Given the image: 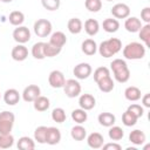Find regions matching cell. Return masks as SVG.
I'll return each instance as SVG.
<instances>
[{
	"mask_svg": "<svg viewBox=\"0 0 150 150\" xmlns=\"http://www.w3.org/2000/svg\"><path fill=\"white\" fill-rule=\"evenodd\" d=\"M122 49V41L117 38H110L104 40L97 47V50L103 57H111Z\"/></svg>",
	"mask_w": 150,
	"mask_h": 150,
	"instance_id": "cell-1",
	"label": "cell"
},
{
	"mask_svg": "<svg viewBox=\"0 0 150 150\" xmlns=\"http://www.w3.org/2000/svg\"><path fill=\"white\" fill-rule=\"evenodd\" d=\"M110 68L112 70L114 77L120 83H125L130 79V70L128 68V64L122 59H115L110 63Z\"/></svg>",
	"mask_w": 150,
	"mask_h": 150,
	"instance_id": "cell-2",
	"label": "cell"
},
{
	"mask_svg": "<svg viewBox=\"0 0 150 150\" xmlns=\"http://www.w3.org/2000/svg\"><path fill=\"white\" fill-rule=\"evenodd\" d=\"M123 56L127 60H141L145 56V46L141 42H130L123 48Z\"/></svg>",
	"mask_w": 150,
	"mask_h": 150,
	"instance_id": "cell-3",
	"label": "cell"
},
{
	"mask_svg": "<svg viewBox=\"0 0 150 150\" xmlns=\"http://www.w3.org/2000/svg\"><path fill=\"white\" fill-rule=\"evenodd\" d=\"M15 116L12 111L4 110L0 112V134H11L14 125Z\"/></svg>",
	"mask_w": 150,
	"mask_h": 150,
	"instance_id": "cell-4",
	"label": "cell"
},
{
	"mask_svg": "<svg viewBox=\"0 0 150 150\" xmlns=\"http://www.w3.org/2000/svg\"><path fill=\"white\" fill-rule=\"evenodd\" d=\"M33 29L35 35H38L39 38H47L48 35H50L53 26H52V22L47 19H38L34 22Z\"/></svg>",
	"mask_w": 150,
	"mask_h": 150,
	"instance_id": "cell-5",
	"label": "cell"
},
{
	"mask_svg": "<svg viewBox=\"0 0 150 150\" xmlns=\"http://www.w3.org/2000/svg\"><path fill=\"white\" fill-rule=\"evenodd\" d=\"M63 90H64L66 96H68L70 98H74V97H76L81 94L82 88H81V84L77 80L69 79V80H66L64 86H63Z\"/></svg>",
	"mask_w": 150,
	"mask_h": 150,
	"instance_id": "cell-6",
	"label": "cell"
},
{
	"mask_svg": "<svg viewBox=\"0 0 150 150\" xmlns=\"http://www.w3.org/2000/svg\"><path fill=\"white\" fill-rule=\"evenodd\" d=\"M13 39L18 43H26L30 40V30L26 26H16V28L13 30Z\"/></svg>",
	"mask_w": 150,
	"mask_h": 150,
	"instance_id": "cell-7",
	"label": "cell"
},
{
	"mask_svg": "<svg viewBox=\"0 0 150 150\" xmlns=\"http://www.w3.org/2000/svg\"><path fill=\"white\" fill-rule=\"evenodd\" d=\"M91 66L87 62H81L79 64H76L73 69V74L75 75L76 79L79 80H84V79H88L90 75H91Z\"/></svg>",
	"mask_w": 150,
	"mask_h": 150,
	"instance_id": "cell-8",
	"label": "cell"
},
{
	"mask_svg": "<svg viewBox=\"0 0 150 150\" xmlns=\"http://www.w3.org/2000/svg\"><path fill=\"white\" fill-rule=\"evenodd\" d=\"M66 77L61 70H52L48 75V83L52 88H63Z\"/></svg>",
	"mask_w": 150,
	"mask_h": 150,
	"instance_id": "cell-9",
	"label": "cell"
},
{
	"mask_svg": "<svg viewBox=\"0 0 150 150\" xmlns=\"http://www.w3.org/2000/svg\"><path fill=\"white\" fill-rule=\"evenodd\" d=\"M110 12L115 19H127L130 15V7L127 4L118 2L111 7Z\"/></svg>",
	"mask_w": 150,
	"mask_h": 150,
	"instance_id": "cell-10",
	"label": "cell"
},
{
	"mask_svg": "<svg viewBox=\"0 0 150 150\" xmlns=\"http://www.w3.org/2000/svg\"><path fill=\"white\" fill-rule=\"evenodd\" d=\"M41 89L36 84H29L22 91V98L25 102H33L38 96H40Z\"/></svg>",
	"mask_w": 150,
	"mask_h": 150,
	"instance_id": "cell-11",
	"label": "cell"
},
{
	"mask_svg": "<svg viewBox=\"0 0 150 150\" xmlns=\"http://www.w3.org/2000/svg\"><path fill=\"white\" fill-rule=\"evenodd\" d=\"M11 55H12V59L13 60L21 62V61H25L27 59V56H28V49H27L26 46L19 43L15 47H13Z\"/></svg>",
	"mask_w": 150,
	"mask_h": 150,
	"instance_id": "cell-12",
	"label": "cell"
},
{
	"mask_svg": "<svg viewBox=\"0 0 150 150\" xmlns=\"http://www.w3.org/2000/svg\"><path fill=\"white\" fill-rule=\"evenodd\" d=\"M61 141V132L55 127H48L47 128V136H46V143L49 145H55Z\"/></svg>",
	"mask_w": 150,
	"mask_h": 150,
	"instance_id": "cell-13",
	"label": "cell"
},
{
	"mask_svg": "<svg viewBox=\"0 0 150 150\" xmlns=\"http://www.w3.org/2000/svg\"><path fill=\"white\" fill-rule=\"evenodd\" d=\"M96 104V100L91 94H82L79 98V105L80 108L84 110H91Z\"/></svg>",
	"mask_w": 150,
	"mask_h": 150,
	"instance_id": "cell-14",
	"label": "cell"
},
{
	"mask_svg": "<svg viewBox=\"0 0 150 150\" xmlns=\"http://www.w3.org/2000/svg\"><path fill=\"white\" fill-rule=\"evenodd\" d=\"M142 26V21L136 16H128L124 22V28L130 33H137Z\"/></svg>",
	"mask_w": 150,
	"mask_h": 150,
	"instance_id": "cell-15",
	"label": "cell"
},
{
	"mask_svg": "<svg viewBox=\"0 0 150 150\" xmlns=\"http://www.w3.org/2000/svg\"><path fill=\"white\" fill-rule=\"evenodd\" d=\"M4 101L8 105H15L20 101V94L16 89L9 88L4 93Z\"/></svg>",
	"mask_w": 150,
	"mask_h": 150,
	"instance_id": "cell-16",
	"label": "cell"
},
{
	"mask_svg": "<svg viewBox=\"0 0 150 150\" xmlns=\"http://www.w3.org/2000/svg\"><path fill=\"white\" fill-rule=\"evenodd\" d=\"M87 144L91 149H100L104 144V138L100 132H91L87 137Z\"/></svg>",
	"mask_w": 150,
	"mask_h": 150,
	"instance_id": "cell-17",
	"label": "cell"
},
{
	"mask_svg": "<svg viewBox=\"0 0 150 150\" xmlns=\"http://www.w3.org/2000/svg\"><path fill=\"white\" fill-rule=\"evenodd\" d=\"M96 83H97L98 89H100L101 91H103V93H110V91L114 89V86H115V84H114V81H112V79H111L110 75L100 79Z\"/></svg>",
	"mask_w": 150,
	"mask_h": 150,
	"instance_id": "cell-18",
	"label": "cell"
},
{
	"mask_svg": "<svg viewBox=\"0 0 150 150\" xmlns=\"http://www.w3.org/2000/svg\"><path fill=\"white\" fill-rule=\"evenodd\" d=\"M124 97L128 101H130V102H136V101L141 100L142 94H141L139 88H137L135 86H130V87L125 88V90H124Z\"/></svg>",
	"mask_w": 150,
	"mask_h": 150,
	"instance_id": "cell-19",
	"label": "cell"
},
{
	"mask_svg": "<svg viewBox=\"0 0 150 150\" xmlns=\"http://www.w3.org/2000/svg\"><path fill=\"white\" fill-rule=\"evenodd\" d=\"M81 49L86 55L91 56L97 52V45L93 39H86L81 45Z\"/></svg>",
	"mask_w": 150,
	"mask_h": 150,
	"instance_id": "cell-20",
	"label": "cell"
},
{
	"mask_svg": "<svg viewBox=\"0 0 150 150\" xmlns=\"http://www.w3.org/2000/svg\"><path fill=\"white\" fill-rule=\"evenodd\" d=\"M84 30L90 36L96 35L98 33V30H100V23H98V21L95 20V19H87L86 22H84Z\"/></svg>",
	"mask_w": 150,
	"mask_h": 150,
	"instance_id": "cell-21",
	"label": "cell"
},
{
	"mask_svg": "<svg viewBox=\"0 0 150 150\" xmlns=\"http://www.w3.org/2000/svg\"><path fill=\"white\" fill-rule=\"evenodd\" d=\"M97 121H98V123H100L101 125L109 128V127H111V125L115 124L116 117H115L114 114H111V112H107V111H105V112H101V114L98 115Z\"/></svg>",
	"mask_w": 150,
	"mask_h": 150,
	"instance_id": "cell-22",
	"label": "cell"
},
{
	"mask_svg": "<svg viewBox=\"0 0 150 150\" xmlns=\"http://www.w3.org/2000/svg\"><path fill=\"white\" fill-rule=\"evenodd\" d=\"M102 27L107 33H115L120 28V22L117 19H112V18H107L103 20L102 22Z\"/></svg>",
	"mask_w": 150,
	"mask_h": 150,
	"instance_id": "cell-23",
	"label": "cell"
},
{
	"mask_svg": "<svg viewBox=\"0 0 150 150\" xmlns=\"http://www.w3.org/2000/svg\"><path fill=\"white\" fill-rule=\"evenodd\" d=\"M33 105H34V109L36 111H46L49 105H50V102H49V98L46 97V96H38L34 101H33Z\"/></svg>",
	"mask_w": 150,
	"mask_h": 150,
	"instance_id": "cell-24",
	"label": "cell"
},
{
	"mask_svg": "<svg viewBox=\"0 0 150 150\" xmlns=\"http://www.w3.org/2000/svg\"><path fill=\"white\" fill-rule=\"evenodd\" d=\"M145 134L139 129H135L129 134V141L135 145H142L145 142Z\"/></svg>",
	"mask_w": 150,
	"mask_h": 150,
	"instance_id": "cell-25",
	"label": "cell"
},
{
	"mask_svg": "<svg viewBox=\"0 0 150 150\" xmlns=\"http://www.w3.org/2000/svg\"><path fill=\"white\" fill-rule=\"evenodd\" d=\"M70 136L74 141H83L87 137V130L81 124L74 125L70 130Z\"/></svg>",
	"mask_w": 150,
	"mask_h": 150,
	"instance_id": "cell-26",
	"label": "cell"
},
{
	"mask_svg": "<svg viewBox=\"0 0 150 150\" xmlns=\"http://www.w3.org/2000/svg\"><path fill=\"white\" fill-rule=\"evenodd\" d=\"M67 28L71 34H79L83 29V23L79 18H71L67 23Z\"/></svg>",
	"mask_w": 150,
	"mask_h": 150,
	"instance_id": "cell-27",
	"label": "cell"
},
{
	"mask_svg": "<svg viewBox=\"0 0 150 150\" xmlns=\"http://www.w3.org/2000/svg\"><path fill=\"white\" fill-rule=\"evenodd\" d=\"M49 42L62 48V47L66 45V42H67V36H66V34H64L63 32L57 30V32H54V33L50 35Z\"/></svg>",
	"mask_w": 150,
	"mask_h": 150,
	"instance_id": "cell-28",
	"label": "cell"
},
{
	"mask_svg": "<svg viewBox=\"0 0 150 150\" xmlns=\"http://www.w3.org/2000/svg\"><path fill=\"white\" fill-rule=\"evenodd\" d=\"M16 146L20 150H33L35 148V142L28 136H22L19 138Z\"/></svg>",
	"mask_w": 150,
	"mask_h": 150,
	"instance_id": "cell-29",
	"label": "cell"
},
{
	"mask_svg": "<svg viewBox=\"0 0 150 150\" xmlns=\"http://www.w3.org/2000/svg\"><path fill=\"white\" fill-rule=\"evenodd\" d=\"M71 118L75 123L77 124H82L87 121L88 118V114H87V110L82 109V108H79V109H74L71 111Z\"/></svg>",
	"mask_w": 150,
	"mask_h": 150,
	"instance_id": "cell-30",
	"label": "cell"
},
{
	"mask_svg": "<svg viewBox=\"0 0 150 150\" xmlns=\"http://www.w3.org/2000/svg\"><path fill=\"white\" fill-rule=\"evenodd\" d=\"M8 20H9V23L13 26H21L25 21V14L20 11H13L9 13Z\"/></svg>",
	"mask_w": 150,
	"mask_h": 150,
	"instance_id": "cell-31",
	"label": "cell"
},
{
	"mask_svg": "<svg viewBox=\"0 0 150 150\" xmlns=\"http://www.w3.org/2000/svg\"><path fill=\"white\" fill-rule=\"evenodd\" d=\"M45 43L46 42H36L33 45L32 47V55L34 59H38V60H43L46 56H45Z\"/></svg>",
	"mask_w": 150,
	"mask_h": 150,
	"instance_id": "cell-32",
	"label": "cell"
},
{
	"mask_svg": "<svg viewBox=\"0 0 150 150\" xmlns=\"http://www.w3.org/2000/svg\"><path fill=\"white\" fill-rule=\"evenodd\" d=\"M138 35H139L141 41L144 42V46L149 47L150 46V25L145 23L144 26H142L141 29L138 30Z\"/></svg>",
	"mask_w": 150,
	"mask_h": 150,
	"instance_id": "cell-33",
	"label": "cell"
},
{
	"mask_svg": "<svg viewBox=\"0 0 150 150\" xmlns=\"http://www.w3.org/2000/svg\"><path fill=\"white\" fill-rule=\"evenodd\" d=\"M61 50H62V48L59 46H55L50 42L45 43V56L46 57H54V56L59 55L61 53Z\"/></svg>",
	"mask_w": 150,
	"mask_h": 150,
	"instance_id": "cell-34",
	"label": "cell"
},
{
	"mask_svg": "<svg viewBox=\"0 0 150 150\" xmlns=\"http://www.w3.org/2000/svg\"><path fill=\"white\" fill-rule=\"evenodd\" d=\"M47 128L45 125H40L35 129L34 131V141H36L40 144H45L46 143V136H47Z\"/></svg>",
	"mask_w": 150,
	"mask_h": 150,
	"instance_id": "cell-35",
	"label": "cell"
},
{
	"mask_svg": "<svg viewBox=\"0 0 150 150\" xmlns=\"http://www.w3.org/2000/svg\"><path fill=\"white\" fill-rule=\"evenodd\" d=\"M109 131H108V135H109V138L111 141H120L123 138L124 136V131L121 127H117V125H111L109 127Z\"/></svg>",
	"mask_w": 150,
	"mask_h": 150,
	"instance_id": "cell-36",
	"label": "cell"
},
{
	"mask_svg": "<svg viewBox=\"0 0 150 150\" xmlns=\"http://www.w3.org/2000/svg\"><path fill=\"white\" fill-rule=\"evenodd\" d=\"M67 118V115H66V111L63 108H55L53 109L52 111V120L56 123H63Z\"/></svg>",
	"mask_w": 150,
	"mask_h": 150,
	"instance_id": "cell-37",
	"label": "cell"
},
{
	"mask_svg": "<svg viewBox=\"0 0 150 150\" xmlns=\"http://www.w3.org/2000/svg\"><path fill=\"white\" fill-rule=\"evenodd\" d=\"M14 144V137L11 134H0V149L12 148Z\"/></svg>",
	"mask_w": 150,
	"mask_h": 150,
	"instance_id": "cell-38",
	"label": "cell"
},
{
	"mask_svg": "<svg viewBox=\"0 0 150 150\" xmlns=\"http://www.w3.org/2000/svg\"><path fill=\"white\" fill-rule=\"evenodd\" d=\"M137 120L138 118L132 112H130L129 110H125L123 112V115H122V123L125 127H132V125H135L137 123Z\"/></svg>",
	"mask_w": 150,
	"mask_h": 150,
	"instance_id": "cell-39",
	"label": "cell"
},
{
	"mask_svg": "<svg viewBox=\"0 0 150 150\" xmlns=\"http://www.w3.org/2000/svg\"><path fill=\"white\" fill-rule=\"evenodd\" d=\"M84 6L89 12L96 13L102 8V1L101 0H86Z\"/></svg>",
	"mask_w": 150,
	"mask_h": 150,
	"instance_id": "cell-40",
	"label": "cell"
},
{
	"mask_svg": "<svg viewBox=\"0 0 150 150\" xmlns=\"http://www.w3.org/2000/svg\"><path fill=\"white\" fill-rule=\"evenodd\" d=\"M41 4L47 11H56L59 9L61 1L60 0H41Z\"/></svg>",
	"mask_w": 150,
	"mask_h": 150,
	"instance_id": "cell-41",
	"label": "cell"
},
{
	"mask_svg": "<svg viewBox=\"0 0 150 150\" xmlns=\"http://www.w3.org/2000/svg\"><path fill=\"white\" fill-rule=\"evenodd\" d=\"M110 75V70L107 68V67H98L94 70V80L95 82H97L100 79L104 77V76H108Z\"/></svg>",
	"mask_w": 150,
	"mask_h": 150,
	"instance_id": "cell-42",
	"label": "cell"
},
{
	"mask_svg": "<svg viewBox=\"0 0 150 150\" xmlns=\"http://www.w3.org/2000/svg\"><path fill=\"white\" fill-rule=\"evenodd\" d=\"M127 110H129L130 112H132L137 118L142 117V116H143V114H144L143 107H142V105H139V104H136V103L130 104V105L128 107V109H127Z\"/></svg>",
	"mask_w": 150,
	"mask_h": 150,
	"instance_id": "cell-43",
	"label": "cell"
},
{
	"mask_svg": "<svg viewBox=\"0 0 150 150\" xmlns=\"http://www.w3.org/2000/svg\"><path fill=\"white\" fill-rule=\"evenodd\" d=\"M141 20L144 21L145 23L150 22V7H144L141 11Z\"/></svg>",
	"mask_w": 150,
	"mask_h": 150,
	"instance_id": "cell-44",
	"label": "cell"
},
{
	"mask_svg": "<svg viewBox=\"0 0 150 150\" xmlns=\"http://www.w3.org/2000/svg\"><path fill=\"white\" fill-rule=\"evenodd\" d=\"M104 150H121L122 146L117 143H107V144H103L102 145Z\"/></svg>",
	"mask_w": 150,
	"mask_h": 150,
	"instance_id": "cell-45",
	"label": "cell"
},
{
	"mask_svg": "<svg viewBox=\"0 0 150 150\" xmlns=\"http://www.w3.org/2000/svg\"><path fill=\"white\" fill-rule=\"evenodd\" d=\"M142 98V103H143V105L145 107V108H150V94H145L143 97H141Z\"/></svg>",
	"mask_w": 150,
	"mask_h": 150,
	"instance_id": "cell-46",
	"label": "cell"
},
{
	"mask_svg": "<svg viewBox=\"0 0 150 150\" xmlns=\"http://www.w3.org/2000/svg\"><path fill=\"white\" fill-rule=\"evenodd\" d=\"M1 2H5V4H8V2H12L13 0H0Z\"/></svg>",
	"mask_w": 150,
	"mask_h": 150,
	"instance_id": "cell-47",
	"label": "cell"
},
{
	"mask_svg": "<svg viewBox=\"0 0 150 150\" xmlns=\"http://www.w3.org/2000/svg\"><path fill=\"white\" fill-rule=\"evenodd\" d=\"M107 1H112V0H107Z\"/></svg>",
	"mask_w": 150,
	"mask_h": 150,
	"instance_id": "cell-48",
	"label": "cell"
},
{
	"mask_svg": "<svg viewBox=\"0 0 150 150\" xmlns=\"http://www.w3.org/2000/svg\"><path fill=\"white\" fill-rule=\"evenodd\" d=\"M0 98H1V94H0Z\"/></svg>",
	"mask_w": 150,
	"mask_h": 150,
	"instance_id": "cell-49",
	"label": "cell"
}]
</instances>
